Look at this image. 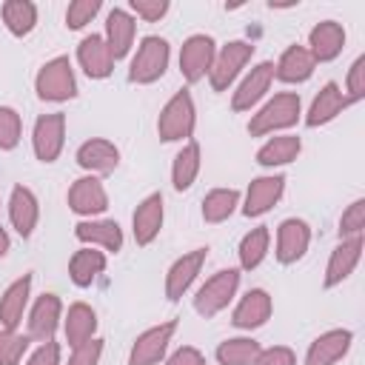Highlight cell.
<instances>
[{
  "label": "cell",
  "mask_w": 365,
  "mask_h": 365,
  "mask_svg": "<svg viewBox=\"0 0 365 365\" xmlns=\"http://www.w3.org/2000/svg\"><path fill=\"white\" fill-rule=\"evenodd\" d=\"M240 205V191L237 188H211L205 197H202V220L217 225V222H225Z\"/></svg>",
  "instance_id": "35"
},
{
  "label": "cell",
  "mask_w": 365,
  "mask_h": 365,
  "mask_svg": "<svg viewBox=\"0 0 365 365\" xmlns=\"http://www.w3.org/2000/svg\"><path fill=\"white\" fill-rule=\"evenodd\" d=\"M271 83H274V63L271 60H262V63L251 66V71L240 80V86L231 94V108L234 111H251L268 94Z\"/></svg>",
  "instance_id": "13"
},
{
  "label": "cell",
  "mask_w": 365,
  "mask_h": 365,
  "mask_svg": "<svg viewBox=\"0 0 365 365\" xmlns=\"http://www.w3.org/2000/svg\"><path fill=\"white\" fill-rule=\"evenodd\" d=\"M237 288H240V268H222L211 274L194 294V311L205 319L217 317L237 297Z\"/></svg>",
  "instance_id": "5"
},
{
  "label": "cell",
  "mask_w": 365,
  "mask_h": 365,
  "mask_svg": "<svg viewBox=\"0 0 365 365\" xmlns=\"http://www.w3.org/2000/svg\"><path fill=\"white\" fill-rule=\"evenodd\" d=\"M29 342H31L29 334L0 325V365H20L23 354L29 351Z\"/></svg>",
  "instance_id": "37"
},
{
  "label": "cell",
  "mask_w": 365,
  "mask_h": 365,
  "mask_svg": "<svg viewBox=\"0 0 365 365\" xmlns=\"http://www.w3.org/2000/svg\"><path fill=\"white\" fill-rule=\"evenodd\" d=\"M60 342H54V339H48V342H40L34 351H31V356L26 359V365H63L60 362Z\"/></svg>",
  "instance_id": "45"
},
{
  "label": "cell",
  "mask_w": 365,
  "mask_h": 365,
  "mask_svg": "<svg viewBox=\"0 0 365 365\" xmlns=\"http://www.w3.org/2000/svg\"><path fill=\"white\" fill-rule=\"evenodd\" d=\"M63 145H66V114L63 111L40 114L34 120V128H31L34 157L40 163H54L63 154Z\"/></svg>",
  "instance_id": "8"
},
{
  "label": "cell",
  "mask_w": 365,
  "mask_h": 365,
  "mask_svg": "<svg viewBox=\"0 0 365 365\" xmlns=\"http://www.w3.org/2000/svg\"><path fill=\"white\" fill-rule=\"evenodd\" d=\"M314 63H331L345 48V29L336 20H322L308 31V46Z\"/></svg>",
  "instance_id": "24"
},
{
  "label": "cell",
  "mask_w": 365,
  "mask_h": 365,
  "mask_svg": "<svg viewBox=\"0 0 365 365\" xmlns=\"http://www.w3.org/2000/svg\"><path fill=\"white\" fill-rule=\"evenodd\" d=\"M197 128V108L188 88H180L168 97L157 117V134L163 143H188Z\"/></svg>",
  "instance_id": "1"
},
{
  "label": "cell",
  "mask_w": 365,
  "mask_h": 365,
  "mask_svg": "<svg viewBox=\"0 0 365 365\" xmlns=\"http://www.w3.org/2000/svg\"><path fill=\"white\" fill-rule=\"evenodd\" d=\"M165 365H205V356H202V351L194 348V345H180V348L165 359Z\"/></svg>",
  "instance_id": "46"
},
{
  "label": "cell",
  "mask_w": 365,
  "mask_h": 365,
  "mask_svg": "<svg viewBox=\"0 0 365 365\" xmlns=\"http://www.w3.org/2000/svg\"><path fill=\"white\" fill-rule=\"evenodd\" d=\"M268 248H271V228H268V225L251 228V231L240 240V248H237L240 268H242V271H254L257 265H262V259L268 257Z\"/></svg>",
  "instance_id": "33"
},
{
  "label": "cell",
  "mask_w": 365,
  "mask_h": 365,
  "mask_svg": "<svg viewBox=\"0 0 365 365\" xmlns=\"http://www.w3.org/2000/svg\"><path fill=\"white\" fill-rule=\"evenodd\" d=\"M205 259H208V248H194V251H188V254H182V257H177L171 262V268L165 274V297H168V302L182 299V294L194 285L197 274L202 271Z\"/></svg>",
  "instance_id": "16"
},
{
  "label": "cell",
  "mask_w": 365,
  "mask_h": 365,
  "mask_svg": "<svg viewBox=\"0 0 365 365\" xmlns=\"http://www.w3.org/2000/svg\"><path fill=\"white\" fill-rule=\"evenodd\" d=\"M354 103L345 97V91L339 88V83H334V80H328L319 91H317V97L311 100V106H308V111H305V125L308 128H319V125H328L331 120H336L345 108H351Z\"/></svg>",
  "instance_id": "17"
},
{
  "label": "cell",
  "mask_w": 365,
  "mask_h": 365,
  "mask_svg": "<svg viewBox=\"0 0 365 365\" xmlns=\"http://www.w3.org/2000/svg\"><path fill=\"white\" fill-rule=\"evenodd\" d=\"M106 265H108L106 251L86 245V248H80V251L71 254V259H68V279H71L77 288H88V285L106 271Z\"/></svg>",
  "instance_id": "29"
},
{
  "label": "cell",
  "mask_w": 365,
  "mask_h": 365,
  "mask_svg": "<svg viewBox=\"0 0 365 365\" xmlns=\"http://www.w3.org/2000/svg\"><path fill=\"white\" fill-rule=\"evenodd\" d=\"M20 137H23V120H20L17 108L0 106V151L17 148Z\"/></svg>",
  "instance_id": "38"
},
{
  "label": "cell",
  "mask_w": 365,
  "mask_h": 365,
  "mask_svg": "<svg viewBox=\"0 0 365 365\" xmlns=\"http://www.w3.org/2000/svg\"><path fill=\"white\" fill-rule=\"evenodd\" d=\"M37 220H40L37 194L29 185H14L11 197H9V222H11V228L23 240H29L34 234V228H37Z\"/></svg>",
  "instance_id": "25"
},
{
  "label": "cell",
  "mask_w": 365,
  "mask_h": 365,
  "mask_svg": "<svg viewBox=\"0 0 365 365\" xmlns=\"http://www.w3.org/2000/svg\"><path fill=\"white\" fill-rule=\"evenodd\" d=\"M257 354H259V342L254 336H231L217 345L220 365H254Z\"/></svg>",
  "instance_id": "36"
},
{
  "label": "cell",
  "mask_w": 365,
  "mask_h": 365,
  "mask_svg": "<svg viewBox=\"0 0 365 365\" xmlns=\"http://www.w3.org/2000/svg\"><path fill=\"white\" fill-rule=\"evenodd\" d=\"M177 334V319H168V322H160V325H151L145 328L134 342H131V351H128V365H157L171 339Z\"/></svg>",
  "instance_id": "9"
},
{
  "label": "cell",
  "mask_w": 365,
  "mask_h": 365,
  "mask_svg": "<svg viewBox=\"0 0 365 365\" xmlns=\"http://www.w3.org/2000/svg\"><path fill=\"white\" fill-rule=\"evenodd\" d=\"M128 9H131L137 17H143L145 23H157V20H163V17L168 14L171 3H168V0H131Z\"/></svg>",
  "instance_id": "43"
},
{
  "label": "cell",
  "mask_w": 365,
  "mask_h": 365,
  "mask_svg": "<svg viewBox=\"0 0 365 365\" xmlns=\"http://www.w3.org/2000/svg\"><path fill=\"white\" fill-rule=\"evenodd\" d=\"M271 311H274V302H271V294L265 288H251L240 297V302L234 305V314H231V325L240 328V331H254V328H262L268 319H271Z\"/></svg>",
  "instance_id": "18"
},
{
  "label": "cell",
  "mask_w": 365,
  "mask_h": 365,
  "mask_svg": "<svg viewBox=\"0 0 365 365\" xmlns=\"http://www.w3.org/2000/svg\"><path fill=\"white\" fill-rule=\"evenodd\" d=\"M254 365H297V354L288 345H271V348H259Z\"/></svg>",
  "instance_id": "44"
},
{
  "label": "cell",
  "mask_w": 365,
  "mask_h": 365,
  "mask_svg": "<svg viewBox=\"0 0 365 365\" xmlns=\"http://www.w3.org/2000/svg\"><path fill=\"white\" fill-rule=\"evenodd\" d=\"M200 165H202V148L197 140H188L182 143V148L174 154V163H171V185L174 191H188L200 174Z\"/></svg>",
  "instance_id": "32"
},
{
  "label": "cell",
  "mask_w": 365,
  "mask_h": 365,
  "mask_svg": "<svg viewBox=\"0 0 365 365\" xmlns=\"http://www.w3.org/2000/svg\"><path fill=\"white\" fill-rule=\"evenodd\" d=\"M9 248H11V240H9V231L0 225V259L9 254Z\"/></svg>",
  "instance_id": "47"
},
{
  "label": "cell",
  "mask_w": 365,
  "mask_h": 365,
  "mask_svg": "<svg viewBox=\"0 0 365 365\" xmlns=\"http://www.w3.org/2000/svg\"><path fill=\"white\" fill-rule=\"evenodd\" d=\"M77 63L88 80H106L114 71V57L103 40V34H86L77 46Z\"/></svg>",
  "instance_id": "22"
},
{
  "label": "cell",
  "mask_w": 365,
  "mask_h": 365,
  "mask_svg": "<svg viewBox=\"0 0 365 365\" xmlns=\"http://www.w3.org/2000/svg\"><path fill=\"white\" fill-rule=\"evenodd\" d=\"M100 9H103L100 0H71L68 9H66V26L71 31H80V29H86L97 17Z\"/></svg>",
  "instance_id": "39"
},
{
  "label": "cell",
  "mask_w": 365,
  "mask_h": 365,
  "mask_svg": "<svg viewBox=\"0 0 365 365\" xmlns=\"http://www.w3.org/2000/svg\"><path fill=\"white\" fill-rule=\"evenodd\" d=\"M100 356H103V339L91 336L71 348V356L66 365H100Z\"/></svg>",
  "instance_id": "42"
},
{
  "label": "cell",
  "mask_w": 365,
  "mask_h": 365,
  "mask_svg": "<svg viewBox=\"0 0 365 365\" xmlns=\"http://www.w3.org/2000/svg\"><path fill=\"white\" fill-rule=\"evenodd\" d=\"M308 245H311V225L305 220L288 217V220L279 222V228H277V251H274L279 265H291V262L302 259Z\"/></svg>",
  "instance_id": "15"
},
{
  "label": "cell",
  "mask_w": 365,
  "mask_h": 365,
  "mask_svg": "<svg viewBox=\"0 0 365 365\" xmlns=\"http://www.w3.org/2000/svg\"><path fill=\"white\" fill-rule=\"evenodd\" d=\"M254 57V46L248 40H231L225 46L217 48L211 71H208V83L214 91H228L231 83L242 74V68L248 66V60Z\"/></svg>",
  "instance_id": "6"
},
{
  "label": "cell",
  "mask_w": 365,
  "mask_h": 365,
  "mask_svg": "<svg viewBox=\"0 0 365 365\" xmlns=\"http://www.w3.org/2000/svg\"><path fill=\"white\" fill-rule=\"evenodd\" d=\"M66 200H68V208L74 214L86 217V220H94L97 214H103L108 208V191H106L103 180L94 177V174H86V177L74 180Z\"/></svg>",
  "instance_id": "11"
},
{
  "label": "cell",
  "mask_w": 365,
  "mask_h": 365,
  "mask_svg": "<svg viewBox=\"0 0 365 365\" xmlns=\"http://www.w3.org/2000/svg\"><path fill=\"white\" fill-rule=\"evenodd\" d=\"M354 345V331L348 328H331L319 334L308 351H305V365H336Z\"/></svg>",
  "instance_id": "20"
},
{
  "label": "cell",
  "mask_w": 365,
  "mask_h": 365,
  "mask_svg": "<svg viewBox=\"0 0 365 365\" xmlns=\"http://www.w3.org/2000/svg\"><path fill=\"white\" fill-rule=\"evenodd\" d=\"M302 151V140L297 134H277L268 137L259 148H257V163L262 168H277V165H288L299 157Z\"/></svg>",
  "instance_id": "31"
},
{
  "label": "cell",
  "mask_w": 365,
  "mask_h": 365,
  "mask_svg": "<svg viewBox=\"0 0 365 365\" xmlns=\"http://www.w3.org/2000/svg\"><path fill=\"white\" fill-rule=\"evenodd\" d=\"M345 97L351 103H359L365 100V54H359L351 68H348V77H345Z\"/></svg>",
  "instance_id": "41"
},
{
  "label": "cell",
  "mask_w": 365,
  "mask_h": 365,
  "mask_svg": "<svg viewBox=\"0 0 365 365\" xmlns=\"http://www.w3.org/2000/svg\"><path fill=\"white\" fill-rule=\"evenodd\" d=\"M365 231V200H354L342 217H339V240H351V237H362Z\"/></svg>",
  "instance_id": "40"
},
{
  "label": "cell",
  "mask_w": 365,
  "mask_h": 365,
  "mask_svg": "<svg viewBox=\"0 0 365 365\" xmlns=\"http://www.w3.org/2000/svg\"><path fill=\"white\" fill-rule=\"evenodd\" d=\"M217 54V40L211 34H191L180 48V74L185 83H200L208 77Z\"/></svg>",
  "instance_id": "7"
},
{
  "label": "cell",
  "mask_w": 365,
  "mask_h": 365,
  "mask_svg": "<svg viewBox=\"0 0 365 365\" xmlns=\"http://www.w3.org/2000/svg\"><path fill=\"white\" fill-rule=\"evenodd\" d=\"M362 237H351V240H339V245L331 251L328 265H325V277H322V288H336L342 285L354 268L362 259Z\"/></svg>",
  "instance_id": "19"
},
{
  "label": "cell",
  "mask_w": 365,
  "mask_h": 365,
  "mask_svg": "<svg viewBox=\"0 0 365 365\" xmlns=\"http://www.w3.org/2000/svg\"><path fill=\"white\" fill-rule=\"evenodd\" d=\"M74 237L91 248L106 251V254L123 251V228L114 220H80L74 225Z\"/></svg>",
  "instance_id": "26"
},
{
  "label": "cell",
  "mask_w": 365,
  "mask_h": 365,
  "mask_svg": "<svg viewBox=\"0 0 365 365\" xmlns=\"http://www.w3.org/2000/svg\"><path fill=\"white\" fill-rule=\"evenodd\" d=\"M29 297H31V274H23L6 285V291L0 294V325L3 328H20Z\"/></svg>",
  "instance_id": "27"
},
{
  "label": "cell",
  "mask_w": 365,
  "mask_h": 365,
  "mask_svg": "<svg viewBox=\"0 0 365 365\" xmlns=\"http://www.w3.org/2000/svg\"><path fill=\"white\" fill-rule=\"evenodd\" d=\"M282 194H285V177L282 174L254 177L248 191H245V200H242V214L245 217H262L282 200Z\"/></svg>",
  "instance_id": "14"
},
{
  "label": "cell",
  "mask_w": 365,
  "mask_h": 365,
  "mask_svg": "<svg viewBox=\"0 0 365 365\" xmlns=\"http://www.w3.org/2000/svg\"><path fill=\"white\" fill-rule=\"evenodd\" d=\"M0 14L14 37H29L37 26V6L31 0H6L0 6Z\"/></svg>",
  "instance_id": "34"
},
{
  "label": "cell",
  "mask_w": 365,
  "mask_h": 365,
  "mask_svg": "<svg viewBox=\"0 0 365 365\" xmlns=\"http://www.w3.org/2000/svg\"><path fill=\"white\" fill-rule=\"evenodd\" d=\"M74 160L83 171H88L94 177L97 174H111L120 165V148L106 137H91L77 148Z\"/></svg>",
  "instance_id": "23"
},
{
  "label": "cell",
  "mask_w": 365,
  "mask_h": 365,
  "mask_svg": "<svg viewBox=\"0 0 365 365\" xmlns=\"http://www.w3.org/2000/svg\"><path fill=\"white\" fill-rule=\"evenodd\" d=\"M163 220H165V202H163V194L154 191L148 197H143L131 214V234H134V242L137 245H151L160 231H163Z\"/></svg>",
  "instance_id": "12"
},
{
  "label": "cell",
  "mask_w": 365,
  "mask_h": 365,
  "mask_svg": "<svg viewBox=\"0 0 365 365\" xmlns=\"http://www.w3.org/2000/svg\"><path fill=\"white\" fill-rule=\"evenodd\" d=\"M34 91L43 103H66L77 97V77L71 68V60L66 54L51 57L40 66L34 77Z\"/></svg>",
  "instance_id": "4"
},
{
  "label": "cell",
  "mask_w": 365,
  "mask_h": 365,
  "mask_svg": "<svg viewBox=\"0 0 365 365\" xmlns=\"http://www.w3.org/2000/svg\"><path fill=\"white\" fill-rule=\"evenodd\" d=\"M302 117V100L297 91H279L274 94L257 114H251L248 120V134L251 137H265L274 131H285L291 125H297Z\"/></svg>",
  "instance_id": "2"
},
{
  "label": "cell",
  "mask_w": 365,
  "mask_h": 365,
  "mask_svg": "<svg viewBox=\"0 0 365 365\" xmlns=\"http://www.w3.org/2000/svg\"><path fill=\"white\" fill-rule=\"evenodd\" d=\"M63 325V302L57 294H40L29 311V319H26V334L31 342H48L54 339L57 328Z\"/></svg>",
  "instance_id": "10"
},
{
  "label": "cell",
  "mask_w": 365,
  "mask_h": 365,
  "mask_svg": "<svg viewBox=\"0 0 365 365\" xmlns=\"http://www.w3.org/2000/svg\"><path fill=\"white\" fill-rule=\"evenodd\" d=\"M97 334V311L88 302H71L63 314V336L74 348Z\"/></svg>",
  "instance_id": "30"
},
{
  "label": "cell",
  "mask_w": 365,
  "mask_h": 365,
  "mask_svg": "<svg viewBox=\"0 0 365 365\" xmlns=\"http://www.w3.org/2000/svg\"><path fill=\"white\" fill-rule=\"evenodd\" d=\"M168 60H171V46L165 37L160 34H145L128 63V83H137V86H151L157 83L165 68H168Z\"/></svg>",
  "instance_id": "3"
},
{
  "label": "cell",
  "mask_w": 365,
  "mask_h": 365,
  "mask_svg": "<svg viewBox=\"0 0 365 365\" xmlns=\"http://www.w3.org/2000/svg\"><path fill=\"white\" fill-rule=\"evenodd\" d=\"M134 37H137V20H134V14L128 9H111L108 17H106V34H103V40H106L114 63L123 60V57H128V51L134 46Z\"/></svg>",
  "instance_id": "21"
},
{
  "label": "cell",
  "mask_w": 365,
  "mask_h": 365,
  "mask_svg": "<svg viewBox=\"0 0 365 365\" xmlns=\"http://www.w3.org/2000/svg\"><path fill=\"white\" fill-rule=\"evenodd\" d=\"M314 68L317 63L305 46H288L274 63V77L279 83H305L314 74Z\"/></svg>",
  "instance_id": "28"
}]
</instances>
